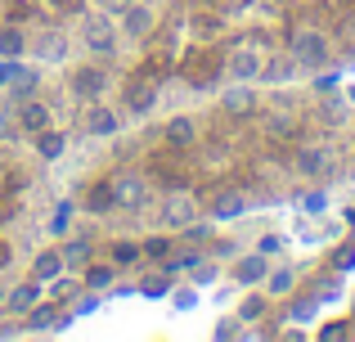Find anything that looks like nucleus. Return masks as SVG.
Returning a JSON list of instances; mask_svg holds the SVG:
<instances>
[{"label": "nucleus", "instance_id": "14", "mask_svg": "<svg viewBox=\"0 0 355 342\" xmlns=\"http://www.w3.org/2000/svg\"><path fill=\"white\" fill-rule=\"evenodd\" d=\"M297 171H302V176L329 171V149H302V153H297Z\"/></svg>", "mask_w": 355, "mask_h": 342}, {"label": "nucleus", "instance_id": "10", "mask_svg": "<svg viewBox=\"0 0 355 342\" xmlns=\"http://www.w3.org/2000/svg\"><path fill=\"white\" fill-rule=\"evenodd\" d=\"M220 104H225V113L248 117L252 108H257V95H252V90H248V81H243V86H230L225 95H220Z\"/></svg>", "mask_w": 355, "mask_h": 342}, {"label": "nucleus", "instance_id": "23", "mask_svg": "<svg viewBox=\"0 0 355 342\" xmlns=\"http://www.w3.org/2000/svg\"><path fill=\"white\" fill-rule=\"evenodd\" d=\"M293 68H297L293 59H275V63L261 68V77H266V81H288V77H293Z\"/></svg>", "mask_w": 355, "mask_h": 342}, {"label": "nucleus", "instance_id": "2", "mask_svg": "<svg viewBox=\"0 0 355 342\" xmlns=\"http://www.w3.org/2000/svg\"><path fill=\"white\" fill-rule=\"evenodd\" d=\"M225 68H230V77H234V81H257V77H261V68H266V59H261L252 45H239V50L230 54Z\"/></svg>", "mask_w": 355, "mask_h": 342}, {"label": "nucleus", "instance_id": "24", "mask_svg": "<svg viewBox=\"0 0 355 342\" xmlns=\"http://www.w3.org/2000/svg\"><path fill=\"white\" fill-rule=\"evenodd\" d=\"M261 316H266V298H261V293H252V298L239 302V320H261Z\"/></svg>", "mask_w": 355, "mask_h": 342}, {"label": "nucleus", "instance_id": "32", "mask_svg": "<svg viewBox=\"0 0 355 342\" xmlns=\"http://www.w3.org/2000/svg\"><path fill=\"white\" fill-rule=\"evenodd\" d=\"M279 248H284V239H279V234H266V239H261V243H257V253H266V257H275V253H279Z\"/></svg>", "mask_w": 355, "mask_h": 342}, {"label": "nucleus", "instance_id": "20", "mask_svg": "<svg viewBox=\"0 0 355 342\" xmlns=\"http://www.w3.org/2000/svg\"><path fill=\"white\" fill-rule=\"evenodd\" d=\"M63 54H68V41H63V36H45V41L36 45V59L41 63H59Z\"/></svg>", "mask_w": 355, "mask_h": 342}, {"label": "nucleus", "instance_id": "11", "mask_svg": "<svg viewBox=\"0 0 355 342\" xmlns=\"http://www.w3.org/2000/svg\"><path fill=\"white\" fill-rule=\"evenodd\" d=\"M32 275H36V284L59 280V275H63V253H41V257L32 262Z\"/></svg>", "mask_w": 355, "mask_h": 342}, {"label": "nucleus", "instance_id": "13", "mask_svg": "<svg viewBox=\"0 0 355 342\" xmlns=\"http://www.w3.org/2000/svg\"><path fill=\"white\" fill-rule=\"evenodd\" d=\"M193 135H198V126H193L189 117H171V122H166V144H175V149L193 144Z\"/></svg>", "mask_w": 355, "mask_h": 342}, {"label": "nucleus", "instance_id": "15", "mask_svg": "<svg viewBox=\"0 0 355 342\" xmlns=\"http://www.w3.org/2000/svg\"><path fill=\"white\" fill-rule=\"evenodd\" d=\"M266 289L275 293V298L293 293V289H297V271H293V266H279V271H270V275H266Z\"/></svg>", "mask_w": 355, "mask_h": 342}, {"label": "nucleus", "instance_id": "25", "mask_svg": "<svg viewBox=\"0 0 355 342\" xmlns=\"http://www.w3.org/2000/svg\"><path fill=\"white\" fill-rule=\"evenodd\" d=\"M139 253H144L139 243H126V239H121V243H113V266H130V262H139Z\"/></svg>", "mask_w": 355, "mask_h": 342}, {"label": "nucleus", "instance_id": "37", "mask_svg": "<svg viewBox=\"0 0 355 342\" xmlns=\"http://www.w3.org/2000/svg\"><path fill=\"white\" fill-rule=\"evenodd\" d=\"M95 5H104V9H108V14H121V9H126V5H130V0H95Z\"/></svg>", "mask_w": 355, "mask_h": 342}, {"label": "nucleus", "instance_id": "18", "mask_svg": "<svg viewBox=\"0 0 355 342\" xmlns=\"http://www.w3.org/2000/svg\"><path fill=\"white\" fill-rule=\"evenodd\" d=\"M18 117H23V131H45V126H50V108H45V104H23V113H18Z\"/></svg>", "mask_w": 355, "mask_h": 342}, {"label": "nucleus", "instance_id": "12", "mask_svg": "<svg viewBox=\"0 0 355 342\" xmlns=\"http://www.w3.org/2000/svg\"><path fill=\"white\" fill-rule=\"evenodd\" d=\"M86 131L90 135H113L117 131V113H113V108H90V113H86Z\"/></svg>", "mask_w": 355, "mask_h": 342}, {"label": "nucleus", "instance_id": "35", "mask_svg": "<svg viewBox=\"0 0 355 342\" xmlns=\"http://www.w3.org/2000/svg\"><path fill=\"white\" fill-rule=\"evenodd\" d=\"M14 77H18V63H14V59H5V63H0V86H9Z\"/></svg>", "mask_w": 355, "mask_h": 342}, {"label": "nucleus", "instance_id": "29", "mask_svg": "<svg viewBox=\"0 0 355 342\" xmlns=\"http://www.w3.org/2000/svg\"><path fill=\"white\" fill-rule=\"evenodd\" d=\"M68 221H72V203H59V207H54V221H50V225H54V230H68Z\"/></svg>", "mask_w": 355, "mask_h": 342}, {"label": "nucleus", "instance_id": "34", "mask_svg": "<svg viewBox=\"0 0 355 342\" xmlns=\"http://www.w3.org/2000/svg\"><path fill=\"white\" fill-rule=\"evenodd\" d=\"M216 280V266H193V284H211Z\"/></svg>", "mask_w": 355, "mask_h": 342}, {"label": "nucleus", "instance_id": "33", "mask_svg": "<svg viewBox=\"0 0 355 342\" xmlns=\"http://www.w3.org/2000/svg\"><path fill=\"white\" fill-rule=\"evenodd\" d=\"M50 325H54V311H50V307L32 311V329H50Z\"/></svg>", "mask_w": 355, "mask_h": 342}, {"label": "nucleus", "instance_id": "1", "mask_svg": "<svg viewBox=\"0 0 355 342\" xmlns=\"http://www.w3.org/2000/svg\"><path fill=\"white\" fill-rule=\"evenodd\" d=\"M288 54H293L297 68H324V63H329V36L315 32V27H302V32H293Z\"/></svg>", "mask_w": 355, "mask_h": 342}, {"label": "nucleus", "instance_id": "17", "mask_svg": "<svg viewBox=\"0 0 355 342\" xmlns=\"http://www.w3.org/2000/svg\"><path fill=\"white\" fill-rule=\"evenodd\" d=\"M126 104H130V113L135 117H144L148 108L157 104V90L153 86H130V95H126Z\"/></svg>", "mask_w": 355, "mask_h": 342}, {"label": "nucleus", "instance_id": "31", "mask_svg": "<svg viewBox=\"0 0 355 342\" xmlns=\"http://www.w3.org/2000/svg\"><path fill=\"white\" fill-rule=\"evenodd\" d=\"M171 302H175L180 311H189L193 302H198V293H193V289H175V293H171Z\"/></svg>", "mask_w": 355, "mask_h": 342}, {"label": "nucleus", "instance_id": "9", "mask_svg": "<svg viewBox=\"0 0 355 342\" xmlns=\"http://www.w3.org/2000/svg\"><path fill=\"white\" fill-rule=\"evenodd\" d=\"M121 32L148 36V32H153V9H148V5H126V9H121Z\"/></svg>", "mask_w": 355, "mask_h": 342}, {"label": "nucleus", "instance_id": "36", "mask_svg": "<svg viewBox=\"0 0 355 342\" xmlns=\"http://www.w3.org/2000/svg\"><path fill=\"white\" fill-rule=\"evenodd\" d=\"M306 316H315V302H297V307L288 311V320H306Z\"/></svg>", "mask_w": 355, "mask_h": 342}, {"label": "nucleus", "instance_id": "30", "mask_svg": "<svg viewBox=\"0 0 355 342\" xmlns=\"http://www.w3.org/2000/svg\"><path fill=\"white\" fill-rule=\"evenodd\" d=\"M139 248H144L148 257H166V253H171V243H166L162 234H157V239H148V243H139Z\"/></svg>", "mask_w": 355, "mask_h": 342}, {"label": "nucleus", "instance_id": "21", "mask_svg": "<svg viewBox=\"0 0 355 342\" xmlns=\"http://www.w3.org/2000/svg\"><path fill=\"white\" fill-rule=\"evenodd\" d=\"M36 153H41V158H59V153H63V135L36 131Z\"/></svg>", "mask_w": 355, "mask_h": 342}, {"label": "nucleus", "instance_id": "22", "mask_svg": "<svg viewBox=\"0 0 355 342\" xmlns=\"http://www.w3.org/2000/svg\"><path fill=\"white\" fill-rule=\"evenodd\" d=\"M86 207H90V212H108V207H117V203H113V185H95V194L86 198Z\"/></svg>", "mask_w": 355, "mask_h": 342}, {"label": "nucleus", "instance_id": "3", "mask_svg": "<svg viewBox=\"0 0 355 342\" xmlns=\"http://www.w3.org/2000/svg\"><path fill=\"white\" fill-rule=\"evenodd\" d=\"M162 221H166V225H175V230H189L193 221H198V203H193L189 194H171L166 207H162Z\"/></svg>", "mask_w": 355, "mask_h": 342}, {"label": "nucleus", "instance_id": "7", "mask_svg": "<svg viewBox=\"0 0 355 342\" xmlns=\"http://www.w3.org/2000/svg\"><path fill=\"white\" fill-rule=\"evenodd\" d=\"M86 45L95 54H113V45H117L113 23H108V18H90V23H86Z\"/></svg>", "mask_w": 355, "mask_h": 342}, {"label": "nucleus", "instance_id": "6", "mask_svg": "<svg viewBox=\"0 0 355 342\" xmlns=\"http://www.w3.org/2000/svg\"><path fill=\"white\" fill-rule=\"evenodd\" d=\"M266 275H270V266H266V253H248V257H239L234 262V284H266Z\"/></svg>", "mask_w": 355, "mask_h": 342}, {"label": "nucleus", "instance_id": "5", "mask_svg": "<svg viewBox=\"0 0 355 342\" xmlns=\"http://www.w3.org/2000/svg\"><path fill=\"white\" fill-rule=\"evenodd\" d=\"M113 203L117 207H144L148 203V185L139 180V176H121V180H113Z\"/></svg>", "mask_w": 355, "mask_h": 342}, {"label": "nucleus", "instance_id": "8", "mask_svg": "<svg viewBox=\"0 0 355 342\" xmlns=\"http://www.w3.org/2000/svg\"><path fill=\"white\" fill-rule=\"evenodd\" d=\"M243 212H248V198H243L239 189H225V194L211 198V216H216V221H239Z\"/></svg>", "mask_w": 355, "mask_h": 342}, {"label": "nucleus", "instance_id": "26", "mask_svg": "<svg viewBox=\"0 0 355 342\" xmlns=\"http://www.w3.org/2000/svg\"><path fill=\"white\" fill-rule=\"evenodd\" d=\"M86 284H90V289H108V284H113V266H90Z\"/></svg>", "mask_w": 355, "mask_h": 342}, {"label": "nucleus", "instance_id": "38", "mask_svg": "<svg viewBox=\"0 0 355 342\" xmlns=\"http://www.w3.org/2000/svg\"><path fill=\"white\" fill-rule=\"evenodd\" d=\"M5 262H9V248H5V243H0V266H5Z\"/></svg>", "mask_w": 355, "mask_h": 342}, {"label": "nucleus", "instance_id": "16", "mask_svg": "<svg viewBox=\"0 0 355 342\" xmlns=\"http://www.w3.org/2000/svg\"><path fill=\"white\" fill-rule=\"evenodd\" d=\"M27 50V36L18 27H0V59H18Z\"/></svg>", "mask_w": 355, "mask_h": 342}, {"label": "nucleus", "instance_id": "4", "mask_svg": "<svg viewBox=\"0 0 355 342\" xmlns=\"http://www.w3.org/2000/svg\"><path fill=\"white\" fill-rule=\"evenodd\" d=\"M68 86H72V95H77V99H95L99 90L108 86V77H104V68H72L68 72Z\"/></svg>", "mask_w": 355, "mask_h": 342}, {"label": "nucleus", "instance_id": "28", "mask_svg": "<svg viewBox=\"0 0 355 342\" xmlns=\"http://www.w3.org/2000/svg\"><path fill=\"white\" fill-rule=\"evenodd\" d=\"M139 293H148V298H162V293H171V289H166V280H162V275H153V280H144V284H139Z\"/></svg>", "mask_w": 355, "mask_h": 342}, {"label": "nucleus", "instance_id": "27", "mask_svg": "<svg viewBox=\"0 0 355 342\" xmlns=\"http://www.w3.org/2000/svg\"><path fill=\"white\" fill-rule=\"evenodd\" d=\"M59 253H63V266H68V262H86V257H90V248H86V243H63Z\"/></svg>", "mask_w": 355, "mask_h": 342}, {"label": "nucleus", "instance_id": "19", "mask_svg": "<svg viewBox=\"0 0 355 342\" xmlns=\"http://www.w3.org/2000/svg\"><path fill=\"white\" fill-rule=\"evenodd\" d=\"M36 298H41V284H23V289L9 293L5 307H9V311H32V307H36Z\"/></svg>", "mask_w": 355, "mask_h": 342}]
</instances>
